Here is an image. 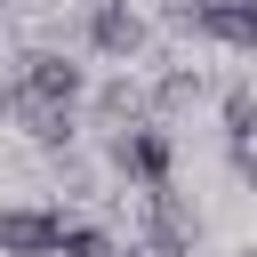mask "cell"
<instances>
[{
    "label": "cell",
    "mask_w": 257,
    "mask_h": 257,
    "mask_svg": "<svg viewBox=\"0 0 257 257\" xmlns=\"http://www.w3.org/2000/svg\"><path fill=\"white\" fill-rule=\"evenodd\" d=\"M177 8H193V0H169V16H177Z\"/></svg>",
    "instance_id": "30bf717a"
},
{
    "label": "cell",
    "mask_w": 257,
    "mask_h": 257,
    "mask_svg": "<svg viewBox=\"0 0 257 257\" xmlns=\"http://www.w3.org/2000/svg\"><path fill=\"white\" fill-rule=\"evenodd\" d=\"M225 153H233V177L257 193V137H225Z\"/></svg>",
    "instance_id": "9c48e42d"
},
{
    "label": "cell",
    "mask_w": 257,
    "mask_h": 257,
    "mask_svg": "<svg viewBox=\"0 0 257 257\" xmlns=\"http://www.w3.org/2000/svg\"><path fill=\"white\" fill-rule=\"evenodd\" d=\"M225 137H257V96L249 88H225Z\"/></svg>",
    "instance_id": "ba28073f"
},
{
    "label": "cell",
    "mask_w": 257,
    "mask_h": 257,
    "mask_svg": "<svg viewBox=\"0 0 257 257\" xmlns=\"http://www.w3.org/2000/svg\"><path fill=\"white\" fill-rule=\"evenodd\" d=\"M56 257H128V249H120V233H104V225H80V217H72Z\"/></svg>",
    "instance_id": "52a82bcc"
},
{
    "label": "cell",
    "mask_w": 257,
    "mask_h": 257,
    "mask_svg": "<svg viewBox=\"0 0 257 257\" xmlns=\"http://www.w3.org/2000/svg\"><path fill=\"white\" fill-rule=\"evenodd\" d=\"M16 104H72L80 112V96H88V64H72L64 48H32V56H16Z\"/></svg>",
    "instance_id": "7a4b0ae2"
},
{
    "label": "cell",
    "mask_w": 257,
    "mask_h": 257,
    "mask_svg": "<svg viewBox=\"0 0 257 257\" xmlns=\"http://www.w3.org/2000/svg\"><path fill=\"white\" fill-rule=\"evenodd\" d=\"M104 161H112V177H120L128 193H161L169 169H177V137L145 112V120H128V128H104Z\"/></svg>",
    "instance_id": "6da1fadb"
},
{
    "label": "cell",
    "mask_w": 257,
    "mask_h": 257,
    "mask_svg": "<svg viewBox=\"0 0 257 257\" xmlns=\"http://www.w3.org/2000/svg\"><path fill=\"white\" fill-rule=\"evenodd\" d=\"M8 120H16L40 153H56V161H64L72 137H80V112H72V104H8Z\"/></svg>",
    "instance_id": "8992f818"
},
{
    "label": "cell",
    "mask_w": 257,
    "mask_h": 257,
    "mask_svg": "<svg viewBox=\"0 0 257 257\" xmlns=\"http://www.w3.org/2000/svg\"><path fill=\"white\" fill-rule=\"evenodd\" d=\"M177 24L193 40H217V48L257 56V0H193V8H177Z\"/></svg>",
    "instance_id": "277c9868"
},
{
    "label": "cell",
    "mask_w": 257,
    "mask_h": 257,
    "mask_svg": "<svg viewBox=\"0 0 257 257\" xmlns=\"http://www.w3.org/2000/svg\"><path fill=\"white\" fill-rule=\"evenodd\" d=\"M88 48L112 56V64L145 56V8L137 0H88Z\"/></svg>",
    "instance_id": "5b68a950"
},
{
    "label": "cell",
    "mask_w": 257,
    "mask_h": 257,
    "mask_svg": "<svg viewBox=\"0 0 257 257\" xmlns=\"http://www.w3.org/2000/svg\"><path fill=\"white\" fill-rule=\"evenodd\" d=\"M64 225L72 217L56 201H0V257H56Z\"/></svg>",
    "instance_id": "3957f363"
}]
</instances>
